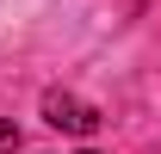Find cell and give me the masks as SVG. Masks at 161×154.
Returning <instances> with one entry per match:
<instances>
[{"instance_id":"1","label":"cell","mask_w":161,"mask_h":154,"mask_svg":"<svg viewBox=\"0 0 161 154\" xmlns=\"http://www.w3.org/2000/svg\"><path fill=\"white\" fill-rule=\"evenodd\" d=\"M43 117H50L56 130H68V136H93V130H99V111L80 105V99H68V93H50V99H43Z\"/></svg>"},{"instance_id":"2","label":"cell","mask_w":161,"mask_h":154,"mask_svg":"<svg viewBox=\"0 0 161 154\" xmlns=\"http://www.w3.org/2000/svg\"><path fill=\"white\" fill-rule=\"evenodd\" d=\"M19 148V123H13V117H0V154H13Z\"/></svg>"},{"instance_id":"3","label":"cell","mask_w":161,"mask_h":154,"mask_svg":"<svg viewBox=\"0 0 161 154\" xmlns=\"http://www.w3.org/2000/svg\"><path fill=\"white\" fill-rule=\"evenodd\" d=\"M87 154H93V148H87Z\"/></svg>"}]
</instances>
